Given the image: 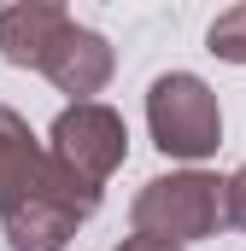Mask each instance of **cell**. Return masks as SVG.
<instances>
[{
  "label": "cell",
  "instance_id": "6da1fadb",
  "mask_svg": "<svg viewBox=\"0 0 246 251\" xmlns=\"http://www.w3.org/2000/svg\"><path fill=\"white\" fill-rule=\"evenodd\" d=\"M94 210H100V181L76 176L59 158H47L41 181L6 210V246L12 251H59L76 234V222H88Z\"/></svg>",
  "mask_w": 246,
  "mask_h": 251
},
{
  "label": "cell",
  "instance_id": "7a4b0ae2",
  "mask_svg": "<svg viewBox=\"0 0 246 251\" xmlns=\"http://www.w3.org/2000/svg\"><path fill=\"white\" fill-rule=\"evenodd\" d=\"M147 123H153V146L164 158H211L223 146V111H217V94L187 76L170 70L153 82L147 94Z\"/></svg>",
  "mask_w": 246,
  "mask_h": 251
},
{
  "label": "cell",
  "instance_id": "3957f363",
  "mask_svg": "<svg viewBox=\"0 0 246 251\" xmlns=\"http://www.w3.org/2000/svg\"><path fill=\"white\" fill-rule=\"evenodd\" d=\"M135 234H153V240H205L223 228V181L205 176V170H182V176H158L147 181L135 210H129Z\"/></svg>",
  "mask_w": 246,
  "mask_h": 251
},
{
  "label": "cell",
  "instance_id": "277c9868",
  "mask_svg": "<svg viewBox=\"0 0 246 251\" xmlns=\"http://www.w3.org/2000/svg\"><path fill=\"white\" fill-rule=\"evenodd\" d=\"M47 158L70 164V170L88 176V181H106L123 158H129V128H123V117L112 111V105H100V100H76V105H64L59 117H53Z\"/></svg>",
  "mask_w": 246,
  "mask_h": 251
},
{
  "label": "cell",
  "instance_id": "5b68a950",
  "mask_svg": "<svg viewBox=\"0 0 246 251\" xmlns=\"http://www.w3.org/2000/svg\"><path fill=\"white\" fill-rule=\"evenodd\" d=\"M64 29H70L64 0H0V53L24 70H41Z\"/></svg>",
  "mask_w": 246,
  "mask_h": 251
},
{
  "label": "cell",
  "instance_id": "8992f818",
  "mask_svg": "<svg viewBox=\"0 0 246 251\" xmlns=\"http://www.w3.org/2000/svg\"><path fill=\"white\" fill-rule=\"evenodd\" d=\"M112 47H106V35H94V29H64L59 47L41 59V76L59 88V94H76V100H88V94H100L106 82H112Z\"/></svg>",
  "mask_w": 246,
  "mask_h": 251
},
{
  "label": "cell",
  "instance_id": "52a82bcc",
  "mask_svg": "<svg viewBox=\"0 0 246 251\" xmlns=\"http://www.w3.org/2000/svg\"><path fill=\"white\" fill-rule=\"evenodd\" d=\"M41 164H47V152H41V140L30 134V123H24L12 105H0V216L41 181Z\"/></svg>",
  "mask_w": 246,
  "mask_h": 251
},
{
  "label": "cell",
  "instance_id": "ba28073f",
  "mask_svg": "<svg viewBox=\"0 0 246 251\" xmlns=\"http://www.w3.org/2000/svg\"><path fill=\"white\" fill-rule=\"evenodd\" d=\"M205 47H211L217 59H229V64H246V6H229V12L211 24Z\"/></svg>",
  "mask_w": 246,
  "mask_h": 251
},
{
  "label": "cell",
  "instance_id": "9c48e42d",
  "mask_svg": "<svg viewBox=\"0 0 246 251\" xmlns=\"http://www.w3.org/2000/svg\"><path fill=\"white\" fill-rule=\"evenodd\" d=\"M223 222L229 228H246V170H235L223 181Z\"/></svg>",
  "mask_w": 246,
  "mask_h": 251
},
{
  "label": "cell",
  "instance_id": "30bf717a",
  "mask_svg": "<svg viewBox=\"0 0 246 251\" xmlns=\"http://www.w3.org/2000/svg\"><path fill=\"white\" fill-rule=\"evenodd\" d=\"M118 251H182V246H176V240H153V234H129Z\"/></svg>",
  "mask_w": 246,
  "mask_h": 251
}]
</instances>
